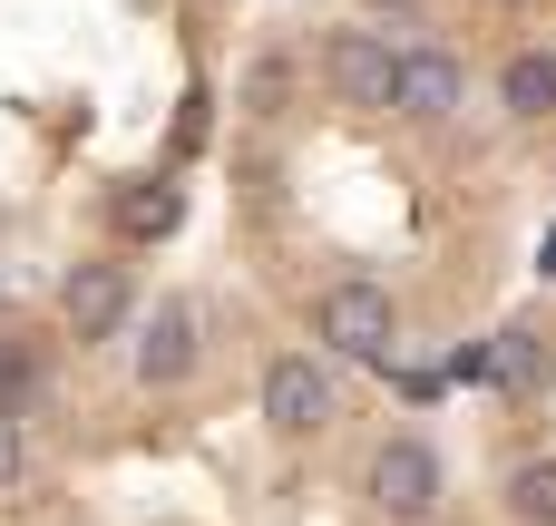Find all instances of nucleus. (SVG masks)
I'll return each mask as SVG.
<instances>
[{"label": "nucleus", "instance_id": "nucleus-5", "mask_svg": "<svg viewBox=\"0 0 556 526\" xmlns=\"http://www.w3.org/2000/svg\"><path fill=\"white\" fill-rule=\"evenodd\" d=\"M332 410H342V390H332V371L313 351H283L264 371V429L274 439H313V429H332Z\"/></svg>", "mask_w": 556, "mask_h": 526}, {"label": "nucleus", "instance_id": "nucleus-9", "mask_svg": "<svg viewBox=\"0 0 556 526\" xmlns=\"http://www.w3.org/2000/svg\"><path fill=\"white\" fill-rule=\"evenodd\" d=\"M498 107H508L518 127L556 117V49H518V59L498 68Z\"/></svg>", "mask_w": 556, "mask_h": 526}, {"label": "nucleus", "instance_id": "nucleus-2", "mask_svg": "<svg viewBox=\"0 0 556 526\" xmlns=\"http://www.w3.org/2000/svg\"><path fill=\"white\" fill-rule=\"evenodd\" d=\"M313 342L332 351V361H401V303L381 293V283H332L323 303H313Z\"/></svg>", "mask_w": 556, "mask_h": 526}, {"label": "nucleus", "instance_id": "nucleus-11", "mask_svg": "<svg viewBox=\"0 0 556 526\" xmlns=\"http://www.w3.org/2000/svg\"><path fill=\"white\" fill-rule=\"evenodd\" d=\"M528 371H538V342H528V332H498V381L528 390Z\"/></svg>", "mask_w": 556, "mask_h": 526}, {"label": "nucleus", "instance_id": "nucleus-8", "mask_svg": "<svg viewBox=\"0 0 556 526\" xmlns=\"http://www.w3.org/2000/svg\"><path fill=\"white\" fill-rule=\"evenodd\" d=\"M108 224H117V244H166L186 224V185L176 176H127L108 195Z\"/></svg>", "mask_w": 556, "mask_h": 526}, {"label": "nucleus", "instance_id": "nucleus-6", "mask_svg": "<svg viewBox=\"0 0 556 526\" xmlns=\"http://www.w3.org/2000/svg\"><path fill=\"white\" fill-rule=\"evenodd\" d=\"M59 312H68V332H78V342H117V332L137 322L127 264H68V283H59Z\"/></svg>", "mask_w": 556, "mask_h": 526}, {"label": "nucleus", "instance_id": "nucleus-10", "mask_svg": "<svg viewBox=\"0 0 556 526\" xmlns=\"http://www.w3.org/2000/svg\"><path fill=\"white\" fill-rule=\"evenodd\" d=\"M508 517L518 526H556V449H528L508 469Z\"/></svg>", "mask_w": 556, "mask_h": 526}, {"label": "nucleus", "instance_id": "nucleus-13", "mask_svg": "<svg viewBox=\"0 0 556 526\" xmlns=\"http://www.w3.org/2000/svg\"><path fill=\"white\" fill-rule=\"evenodd\" d=\"M20 469H29V439H20V410H0V498L20 488Z\"/></svg>", "mask_w": 556, "mask_h": 526}, {"label": "nucleus", "instance_id": "nucleus-1", "mask_svg": "<svg viewBox=\"0 0 556 526\" xmlns=\"http://www.w3.org/2000/svg\"><path fill=\"white\" fill-rule=\"evenodd\" d=\"M401 68H410V49H391V29H371V20L323 39V88L352 117H401Z\"/></svg>", "mask_w": 556, "mask_h": 526}, {"label": "nucleus", "instance_id": "nucleus-12", "mask_svg": "<svg viewBox=\"0 0 556 526\" xmlns=\"http://www.w3.org/2000/svg\"><path fill=\"white\" fill-rule=\"evenodd\" d=\"M29 381H39V371H29V351H20V342H0V410H20V400H29Z\"/></svg>", "mask_w": 556, "mask_h": 526}, {"label": "nucleus", "instance_id": "nucleus-4", "mask_svg": "<svg viewBox=\"0 0 556 526\" xmlns=\"http://www.w3.org/2000/svg\"><path fill=\"white\" fill-rule=\"evenodd\" d=\"M440 498H450V478H440L430 439H381V449H371V508L391 526H430Z\"/></svg>", "mask_w": 556, "mask_h": 526}, {"label": "nucleus", "instance_id": "nucleus-7", "mask_svg": "<svg viewBox=\"0 0 556 526\" xmlns=\"http://www.w3.org/2000/svg\"><path fill=\"white\" fill-rule=\"evenodd\" d=\"M469 107V59L459 49H410L401 68V127H450Z\"/></svg>", "mask_w": 556, "mask_h": 526}, {"label": "nucleus", "instance_id": "nucleus-14", "mask_svg": "<svg viewBox=\"0 0 556 526\" xmlns=\"http://www.w3.org/2000/svg\"><path fill=\"white\" fill-rule=\"evenodd\" d=\"M371 10H401V20H420V10H430V0H371Z\"/></svg>", "mask_w": 556, "mask_h": 526}, {"label": "nucleus", "instance_id": "nucleus-3", "mask_svg": "<svg viewBox=\"0 0 556 526\" xmlns=\"http://www.w3.org/2000/svg\"><path fill=\"white\" fill-rule=\"evenodd\" d=\"M127 361H137V381H147V390H176V381H195V361H205V312H195L186 293H166L156 312H137V342H127Z\"/></svg>", "mask_w": 556, "mask_h": 526}]
</instances>
